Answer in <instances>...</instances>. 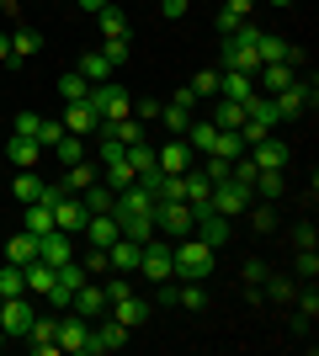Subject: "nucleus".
<instances>
[{
    "mask_svg": "<svg viewBox=\"0 0 319 356\" xmlns=\"http://www.w3.org/2000/svg\"><path fill=\"white\" fill-rule=\"evenodd\" d=\"M272 6H293V0H272Z\"/></svg>",
    "mask_w": 319,
    "mask_h": 356,
    "instance_id": "nucleus-58",
    "label": "nucleus"
},
{
    "mask_svg": "<svg viewBox=\"0 0 319 356\" xmlns=\"http://www.w3.org/2000/svg\"><path fill=\"white\" fill-rule=\"evenodd\" d=\"M133 277H144V282H170V277H176V271H170V239H144V250H138V271Z\"/></svg>",
    "mask_w": 319,
    "mask_h": 356,
    "instance_id": "nucleus-3",
    "label": "nucleus"
},
{
    "mask_svg": "<svg viewBox=\"0 0 319 356\" xmlns=\"http://www.w3.org/2000/svg\"><path fill=\"white\" fill-rule=\"evenodd\" d=\"M298 250H314V223H298Z\"/></svg>",
    "mask_w": 319,
    "mask_h": 356,
    "instance_id": "nucleus-54",
    "label": "nucleus"
},
{
    "mask_svg": "<svg viewBox=\"0 0 319 356\" xmlns=\"http://www.w3.org/2000/svg\"><path fill=\"white\" fill-rule=\"evenodd\" d=\"M0 165H6V149H0Z\"/></svg>",
    "mask_w": 319,
    "mask_h": 356,
    "instance_id": "nucleus-59",
    "label": "nucleus"
},
{
    "mask_svg": "<svg viewBox=\"0 0 319 356\" xmlns=\"http://www.w3.org/2000/svg\"><path fill=\"white\" fill-rule=\"evenodd\" d=\"M0 346H6V335H0Z\"/></svg>",
    "mask_w": 319,
    "mask_h": 356,
    "instance_id": "nucleus-60",
    "label": "nucleus"
},
{
    "mask_svg": "<svg viewBox=\"0 0 319 356\" xmlns=\"http://www.w3.org/2000/svg\"><path fill=\"white\" fill-rule=\"evenodd\" d=\"M192 223H197V208H186V202H154V234L186 239Z\"/></svg>",
    "mask_w": 319,
    "mask_h": 356,
    "instance_id": "nucleus-4",
    "label": "nucleus"
},
{
    "mask_svg": "<svg viewBox=\"0 0 319 356\" xmlns=\"http://www.w3.org/2000/svg\"><path fill=\"white\" fill-rule=\"evenodd\" d=\"M38 261H48V266H64V261H75V234H64V229H48V234L38 239Z\"/></svg>",
    "mask_w": 319,
    "mask_h": 356,
    "instance_id": "nucleus-14",
    "label": "nucleus"
},
{
    "mask_svg": "<svg viewBox=\"0 0 319 356\" xmlns=\"http://www.w3.org/2000/svg\"><path fill=\"white\" fill-rule=\"evenodd\" d=\"M96 27H101V43H112V38H128V16L106 6V11H96Z\"/></svg>",
    "mask_w": 319,
    "mask_h": 356,
    "instance_id": "nucleus-32",
    "label": "nucleus"
},
{
    "mask_svg": "<svg viewBox=\"0 0 319 356\" xmlns=\"http://www.w3.org/2000/svg\"><path fill=\"white\" fill-rule=\"evenodd\" d=\"M213 122L240 134V128H245V102H229V96H218V112H213Z\"/></svg>",
    "mask_w": 319,
    "mask_h": 356,
    "instance_id": "nucleus-39",
    "label": "nucleus"
},
{
    "mask_svg": "<svg viewBox=\"0 0 319 356\" xmlns=\"http://www.w3.org/2000/svg\"><path fill=\"white\" fill-rule=\"evenodd\" d=\"M96 176H101V170H96V160H75L69 165V170H64V192H85V186H96Z\"/></svg>",
    "mask_w": 319,
    "mask_h": 356,
    "instance_id": "nucleus-27",
    "label": "nucleus"
},
{
    "mask_svg": "<svg viewBox=\"0 0 319 356\" xmlns=\"http://www.w3.org/2000/svg\"><path fill=\"white\" fill-rule=\"evenodd\" d=\"M22 229H27L32 239H43L48 229H54V208H48V202H27V213H22Z\"/></svg>",
    "mask_w": 319,
    "mask_h": 356,
    "instance_id": "nucleus-30",
    "label": "nucleus"
},
{
    "mask_svg": "<svg viewBox=\"0 0 319 356\" xmlns=\"http://www.w3.org/2000/svg\"><path fill=\"white\" fill-rule=\"evenodd\" d=\"M85 102H91L96 122H117V118H133V96H128L122 86H112V80H106V86H91V96H85Z\"/></svg>",
    "mask_w": 319,
    "mask_h": 356,
    "instance_id": "nucleus-2",
    "label": "nucleus"
},
{
    "mask_svg": "<svg viewBox=\"0 0 319 356\" xmlns=\"http://www.w3.org/2000/svg\"><path fill=\"white\" fill-rule=\"evenodd\" d=\"M0 6H6V0H0Z\"/></svg>",
    "mask_w": 319,
    "mask_h": 356,
    "instance_id": "nucleus-61",
    "label": "nucleus"
},
{
    "mask_svg": "<svg viewBox=\"0 0 319 356\" xmlns=\"http://www.w3.org/2000/svg\"><path fill=\"white\" fill-rule=\"evenodd\" d=\"M282 186H288V181H282V170H256V181H250V192H256L261 202H277V197H282Z\"/></svg>",
    "mask_w": 319,
    "mask_h": 356,
    "instance_id": "nucleus-33",
    "label": "nucleus"
},
{
    "mask_svg": "<svg viewBox=\"0 0 319 356\" xmlns=\"http://www.w3.org/2000/svg\"><path fill=\"white\" fill-rule=\"evenodd\" d=\"M22 341H27V351L54 356V351H59V314H38V319L27 325V335H22Z\"/></svg>",
    "mask_w": 319,
    "mask_h": 356,
    "instance_id": "nucleus-9",
    "label": "nucleus"
},
{
    "mask_svg": "<svg viewBox=\"0 0 319 356\" xmlns=\"http://www.w3.org/2000/svg\"><path fill=\"white\" fill-rule=\"evenodd\" d=\"M293 80H298V64H261V70H256V90H266V96L288 90Z\"/></svg>",
    "mask_w": 319,
    "mask_h": 356,
    "instance_id": "nucleus-21",
    "label": "nucleus"
},
{
    "mask_svg": "<svg viewBox=\"0 0 319 356\" xmlns=\"http://www.w3.org/2000/svg\"><path fill=\"white\" fill-rule=\"evenodd\" d=\"M181 197H186V208H208V197H213V181L202 176L197 165H192V170L181 176Z\"/></svg>",
    "mask_w": 319,
    "mask_h": 356,
    "instance_id": "nucleus-24",
    "label": "nucleus"
},
{
    "mask_svg": "<svg viewBox=\"0 0 319 356\" xmlns=\"http://www.w3.org/2000/svg\"><path fill=\"white\" fill-rule=\"evenodd\" d=\"M101 134L117 138V144L128 149V144H138V138H144V128H138V118H117V122H101Z\"/></svg>",
    "mask_w": 319,
    "mask_h": 356,
    "instance_id": "nucleus-37",
    "label": "nucleus"
},
{
    "mask_svg": "<svg viewBox=\"0 0 319 356\" xmlns=\"http://www.w3.org/2000/svg\"><path fill=\"white\" fill-rule=\"evenodd\" d=\"M298 277H304V282H314V277H319V255L314 250H298Z\"/></svg>",
    "mask_w": 319,
    "mask_h": 356,
    "instance_id": "nucleus-48",
    "label": "nucleus"
},
{
    "mask_svg": "<svg viewBox=\"0 0 319 356\" xmlns=\"http://www.w3.org/2000/svg\"><path fill=\"white\" fill-rule=\"evenodd\" d=\"M48 154H54L59 165H75V160H85V138H80V134H64L59 144L48 149Z\"/></svg>",
    "mask_w": 319,
    "mask_h": 356,
    "instance_id": "nucleus-40",
    "label": "nucleus"
},
{
    "mask_svg": "<svg viewBox=\"0 0 319 356\" xmlns=\"http://www.w3.org/2000/svg\"><path fill=\"white\" fill-rule=\"evenodd\" d=\"M192 11V0H160V16H165V22H176V16H186Z\"/></svg>",
    "mask_w": 319,
    "mask_h": 356,
    "instance_id": "nucleus-49",
    "label": "nucleus"
},
{
    "mask_svg": "<svg viewBox=\"0 0 319 356\" xmlns=\"http://www.w3.org/2000/svg\"><path fill=\"white\" fill-rule=\"evenodd\" d=\"M192 234L202 239V245H213V250H224L229 245V218L218 208H197V223H192Z\"/></svg>",
    "mask_w": 319,
    "mask_h": 356,
    "instance_id": "nucleus-12",
    "label": "nucleus"
},
{
    "mask_svg": "<svg viewBox=\"0 0 319 356\" xmlns=\"http://www.w3.org/2000/svg\"><path fill=\"white\" fill-rule=\"evenodd\" d=\"M160 118H165V128H170V134L181 138V134H186V122H192V106H181V102H170V106H160Z\"/></svg>",
    "mask_w": 319,
    "mask_h": 356,
    "instance_id": "nucleus-44",
    "label": "nucleus"
},
{
    "mask_svg": "<svg viewBox=\"0 0 319 356\" xmlns=\"http://www.w3.org/2000/svg\"><path fill=\"white\" fill-rule=\"evenodd\" d=\"M112 70H117V64L106 59L101 48H91V54H85V59H80V74H85V80H91V86H106V80H112Z\"/></svg>",
    "mask_w": 319,
    "mask_h": 356,
    "instance_id": "nucleus-29",
    "label": "nucleus"
},
{
    "mask_svg": "<svg viewBox=\"0 0 319 356\" xmlns=\"http://www.w3.org/2000/svg\"><path fill=\"white\" fill-rule=\"evenodd\" d=\"M101 54H106L112 64H122V59H128V38H112V43H101Z\"/></svg>",
    "mask_w": 319,
    "mask_h": 356,
    "instance_id": "nucleus-50",
    "label": "nucleus"
},
{
    "mask_svg": "<svg viewBox=\"0 0 319 356\" xmlns=\"http://www.w3.org/2000/svg\"><path fill=\"white\" fill-rule=\"evenodd\" d=\"M149 118H160V102H154V96H144V102H138V122H149Z\"/></svg>",
    "mask_w": 319,
    "mask_h": 356,
    "instance_id": "nucleus-53",
    "label": "nucleus"
},
{
    "mask_svg": "<svg viewBox=\"0 0 319 356\" xmlns=\"http://www.w3.org/2000/svg\"><path fill=\"white\" fill-rule=\"evenodd\" d=\"M266 293H272V303H288V298H293V282H272V277H266Z\"/></svg>",
    "mask_w": 319,
    "mask_h": 356,
    "instance_id": "nucleus-52",
    "label": "nucleus"
},
{
    "mask_svg": "<svg viewBox=\"0 0 319 356\" xmlns=\"http://www.w3.org/2000/svg\"><path fill=\"white\" fill-rule=\"evenodd\" d=\"M32 319H38V309L27 303V293L22 298H0V335H6V341H22Z\"/></svg>",
    "mask_w": 319,
    "mask_h": 356,
    "instance_id": "nucleus-5",
    "label": "nucleus"
},
{
    "mask_svg": "<svg viewBox=\"0 0 319 356\" xmlns=\"http://www.w3.org/2000/svg\"><path fill=\"white\" fill-rule=\"evenodd\" d=\"M186 86L197 90V102H202V96H218V70H197L192 80H186Z\"/></svg>",
    "mask_w": 319,
    "mask_h": 356,
    "instance_id": "nucleus-45",
    "label": "nucleus"
},
{
    "mask_svg": "<svg viewBox=\"0 0 319 356\" xmlns=\"http://www.w3.org/2000/svg\"><path fill=\"white\" fill-rule=\"evenodd\" d=\"M176 309H186V314L208 309V287L202 282H176Z\"/></svg>",
    "mask_w": 319,
    "mask_h": 356,
    "instance_id": "nucleus-36",
    "label": "nucleus"
},
{
    "mask_svg": "<svg viewBox=\"0 0 319 356\" xmlns=\"http://www.w3.org/2000/svg\"><path fill=\"white\" fill-rule=\"evenodd\" d=\"M38 128H43L38 112H16V118H11V134H22V138H38Z\"/></svg>",
    "mask_w": 319,
    "mask_h": 356,
    "instance_id": "nucleus-46",
    "label": "nucleus"
},
{
    "mask_svg": "<svg viewBox=\"0 0 319 356\" xmlns=\"http://www.w3.org/2000/svg\"><path fill=\"white\" fill-rule=\"evenodd\" d=\"M272 102H277V118H282V122L304 118V106H314V80H293L288 90H277Z\"/></svg>",
    "mask_w": 319,
    "mask_h": 356,
    "instance_id": "nucleus-7",
    "label": "nucleus"
},
{
    "mask_svg": "<svg viewBox=\"0 0 319 356\" xmlns=\"http://www.w3.org/2000/svg\"><path fill=\"white\" fill-rule=\"evenodd\" d=\"M128 165H133V176L138 181H149V176H160V160H154V144H128Z\"/></svg>",
    "mask_w": 319,
    "mask_h": 356,
    "instance_id": "nucleus-26",
    "label": "nucleus"
},
{
    "mask_svg": "<svg viewBox=\"0 0 319 356\" xmlns=\"http://www.w3.org/2000/svg\"><path fill=\"white\" fill-rule=\"evenodd\" d=\"M245 154H250V160H256V170H288V160H293V149L282 144V138H256V144L245 149Z\"/></svg>",
    "mask_w": 319,
    "mask_h": 356,
    "instance_id": "nucleus-11",
    "label": "nucleus"
},
{
    "mask_svg": "<svg viewBox=\"0 0 319 356\" xmlns=\"http://www.w3.org/2000/svg\"><path fill=\"white\" fill-rule=\"evenodd\" d=\"M22 293H27V277H22V266L0 261V298H22Z\"/></svg>",
    "mask_w": 319,
    "mask_h": 356,
    "instance_id": "nucleus-41",
    "label": "nucleus"
},
{
    "mask_svg": "<svg viewBox=\"0 0 319 356\" xmlns=\"http://www.w3.org/2000/svg\"><path fill=\"white\" fill-rule=\"evenodd\" d=\"M245 213H250V229H256V234H272V229H277V208H272V202H261V197H256Z\"/></svg>",
    "mask_w": 319,
    "mask_h": 356,
    "instance_id": "nucleus-42",
    "label": "nucleus"
},
{
    "mask_svg": "<svg viewBox=\"0 0 319 356\" xmlns=\"http://www.w3.org/2000/svg\"><path fill=\"white\" fill-rule=\"evenodd\" d=\"M138 250H144L138 239L117 234L112 245H106V266H112V271H122V277H133V271H138Z\"/></svg>",
    "mask_w": 319,
    "mask_h": 356,
    "instance_id": "nucleus-16",
    "label": "nucleus"
},
{
    "mask_svg": "<svg viewBox=\"0 0 319 356\" xmlns=\"http://www.w3.org/2000/svg\"><path fill=\"white\" fill-rule=\"evenodd\" d=\"M6 261L11 266H27V261H38V239L22 229V234H11V245H6Z\"/></svg>",
    "mask_w": 319,
    "mask_h": 356,
    "instance_id": "nucleus-34",
    "label": "nucleus"
},
{
    "mask_svg": "<svg viewBox=\"0 0 319 356\" xmlns=\"http://www.w3.org/2000/svg\"><path fill=\"white\" fill-rule=\"evenodd\" d=\"M54 271H59V266H48V261H27V266H22V277H27V298H48Z\"/></svg>",
    "mask_w": 319,
    "mask_h": 356,
    "instance_id": "nucleus-25",
    "label": "nucleus"
},
{
    "mask_svg": "<svg viewBox=\"0 0 319 356\" xmlns=\"http://www.w3.org/2000/svg\"><path fill=\"white\" fill-rule=\"evenodd\" d=\"M59 351L91 356V319H80V314L64 309V314H59Z\"/></svg>",
    "mask_w": 319,
    "mask_h": 356,
    "instance_id": "nucleus-10",
    "label": "nucleus"
},
{
    "mask_svg": "<svg viewBox=\"0 0 319 356\" xmlns=\"http://www.w3.org/2000/svg\"><path fill=\"white\" fill-rule=\"evenodd\" d=\"M59 96H64V102H85V96H91V80H85L80 70H69L59 80Z\"/></svg>",
    "mask_w": 319,
    "mask_h": 356,
    "instance_id": "nucleus-43",
    "label": "nucleus"
},
{
    "mask_svg": "<svg viewBox=\"0 0 319 356\" xmlns=\"http://www.w3.org/2000/svg\"><path fill=\"white\" fill-rule=\"evenodd\" d=\"M154 160H160V170H165V176H186V170L197 165V154H192V144H186V138H170V144L154 149Z\"/></svg>",
    "mask_w": 319,
    "mask_h": 356,
    "instance_id": "nucleus-13",
    "label": "nucleus"
},
{
    "mask_svg": "<svg viewBox=\"0 0 319 356\" xmlns=\"http://www.w3.org/2000/svg\"><path fill=\"white\" fill-rule=\"evenodd\" d=\"M224 11H234V16H250V11H256V0H224Z\"/></svg>",
    "mask_w": 319,
    "mask_h": 356,
    "instance_id": "nucleus-55",
    "label": "nucleus"
},
{
    "mask_svg": "<svg viewBox=\"0 0 319 356\" xmlns=\"http://www.w3.org/2000/svg\"><path fill=\"white\" fill-rule=\"evenodd\" d=\"M85 271H91V277H106V271H112V266H106V250H91V255H85Z\"/></svg>",
    "mask_w": 319,
    "mask_h": 356,
    "instance_id": "nucleus-51",
    "label": "nucleus"
},
{
    "mask_svg": "<svg viewBox=\"0 0 319 356\" xmlns=\"http://www.w3.org/2000/svg\"><path fill=\"white\" fill-rule=\"evenodd\" d=\"M250 202H256V192H250V186H240V181H229V176H224V181H213V197H208V208H218L224 218L245 213Z\"/></svg>",
    "mask_w": 319,
    "mask_h": 356,
    "instance_id": "nucleus-6",
    "label": "nucleus"
},
{
    "mask_svg": "<svg viewBox=\"0 0 319 356\" xmlns=\"http://www.w3.org/2000/svg\"><path fill=\"white\" fill-rule=\"evenodd\" d=\"M80 202H85V213H112V208H117V192L96 181V186H85V192H80Z\"/></svg>",
    "mask_w": 319,
    "mask_h": 356,
    "instance_id": "nucleus-35",
    "label": "nucleus"
},
{
    "mask_svg": "<svg viewBox=\"0 0 319 356\" xmlns=\"http://www.w3.org/2000/svg\"><path fill=\"white\" fill-rule=\"evenodd\" d=\"M0 64H11V32H0Z\"/></svg>",
    "mask_w": 319,
    "mask_h": 356,
    "instance_id": "nucleus-57",
    "label": "nucleus"
},
{
    "mask_svg": "<svg viewBox=\"0 0 319 356\" xmlns=\"http://www.w3.org/2000/svg\"><path fill=\"white\" fill-rule=\"evenodd\" d=\"M218 96H229V102L256 96V74H245V70H218Z\"/></svg>",
    "mask_w": 319,
    "mask_h": 356,
    "instance_id": "nucleus-22",
    "label": "nucleus"
},
{
    "mask_svg": "<svg viewBox=\"0 0 319 356\" xmlns=\"http://www.w3.org/2000/svg\"><path fill=\"white\" fill-rule=\"evenodd\" d=\"M43 186H48V181L32 176V170H22V176L11 181V192H16V202H22V208H27V202H43Z\"/></svg>",
    "mask_w": 319,
    "mask_h": 356,
    "instance_id": "nucleus-31",
    "label": "nucleus"
},
{
    "mask_svg": "<svg viewBox=\"0 0 319 356\" xmlns=\"http://www.w3.org/2000/svg\"><path fill=\"white\" fill-rule=\"evenodd\" d=\"M0 149H6V160H11L16 170H32V165L43 160V144H38V138H22V134H11Z\"/></svg>",
    "mask_w": 319,
    "mask_h": 356,
    "instance_id": "nucleus-20",
    "label": "nucleus"
},
{
    "mask_svg": "<svg viewBox=\"0 0 319 356\" xmlns=\"http://www.w3.org/2000/svg\"><path fill=\"white\" fill-rule=\"evenodd\" d=\"M59 138H64V122H59V118H43V128H38V144H43V154L59 144Z\"/></svg>",
    "mask_w": 319,
    "mask_h": 356,
    "instance_id": "nucleus-47",
    "label": "nucleus"
},
{
    "mask_svg": "<svg viewBox=\"0 0 319 356\" xmlns=\"http://www.w3.org/2000/svg\"><path fill=\"white\" fill-rule=\"evenodd\" d=\"M80 234L91 239V250H106V245L117 239V218H112V213H91V218H85V229H80Z\"/></svg>",
    "mask_w": 319,
    "mask_h": 356,
    "instance_id": "nucleus-23",
    "label": "nucleus"
},
{
    "mask_svg": "<svg viewBox=\"0 0 319 356\" xmlns=\"http://www.w3.org/2000/svg\"><path fill=\"white\" fill-rule=\"evenodd\" d=\"M64 134H80V138H91L101 122H96V112H91V102H64Z\"/></svg>",
    "mask_w": 319,
    "mask_h": 356,
    "instance_id": "nucleus-19",
    "label": "nucleus"
},
{
    "mask_svg": "<svg viewBox=\"0 0 319 356\" xmlns=\"http://www.w3.org/2000/svg\"><path fill=\"white\" fill-rule=\"evenodd\" d=\"M186 144H192V154H202V160H213V154H218V138H224V128H218V122H186Z\"/></svg>",
    "mask_w": 319,
    "mask_h": 356,
    "instance_id": "nucleus-15",
    "label": "nucleus"
},
{
    "mask_svg": "<svg viewBox=\"0 0 319 356\" xmlns=\"http://www.w3.org/2000/svg\"><path fill=\"white\" fill-rule=\"evenodd\" d=\"M69 314H80V319H91V325H96V319L106 314V287L96 282V277H85V282L75 287V298H69Z\"/></svg>",
    "mask_w": 319,
    "mask_h": 356,
    "instance_id": "nucleus-8",
    "label": "nucleus"
},
{
    "mask_svg": "<svg viewBox=\"0 0 319 356\" xmlns=\"http://www.w3.org/2000/svg\"><path fill=\"white\" fill-rule=\"evenodd\" d=\"M75 6H80V11H91V16H96V11H106L112 0H75Z\"/></svg>",
    "mask_w": 319,
    "mask_h": 356,
    "instance_id": "nucleus-56",
    "label": "nucleus"
},
{
    "mask_svg": "<svg viewBox=\"0 0 319 356\" xmlns=\"http://www.w3.org/2000/svg\"><path fill=\"white\" fill-rule=\"evenodd\" d=\"M106 314H112L117 325L138 330L144 319H149V303H144V298H133V293H122V298H112V303H106Z\"/></svg>",
    "mask_w": 319,
    "mask_h": 356,
    "instance_id": "nucleus-18",
    "label": "nucleus"
},
{
    "mask_svg": "<svg viewBox=\"0 0 319 356\" xmlns=\"http://www.w3.org/2000/svg\"><path fill=\"white\" fill-rule=\"evenodd\" d=\"M101 170H106V186H112V192H122V186H133V165H128V149H122V154H117V160H112V165H101Z\"/></svg>",
    "mask_w": 319,
    "mask_h": 356,
    "instance_id": "nucleus-38",
    "label": "nucleus"
},
{
    "mask_svg": "<svg viewBox=\"0 0 319 356\" xmlns=\"http://www.w3.org/2000/svg\"><path fill=\"white\" fill-rule=\"evenodd\" d=\"M32 54H43V32H32V27H16V32H11V64L32 59Z\"/></svg>",
    "mask_w": 319,
    "mask_h": 356,
    "instance_id": "nucleus-28",
    "label": "nucleus"
},
{
    "mask_svg": "<svg viewBox=\"0 0 319 356\" xmlns=\"http://www.w3.org/2000/svg\"><path fill=\"white\" fill-rule=\"evenodd\" d=\"M224 70H245V74H256V70H261L256 43H245V38H224Z\"/></svg>",
    "mask_w": 319,
    "mask_h": 356,
    "instance_id": "nucleus-17",
    "label": "nucleus"
},
{
    "mask_svg": "<svg viewBox=\"0 0 319 356\" xmlns=\"http://www.w3.org/2000/svg\"><path fill=\"white\" fill-rule=\"evenodd\" d=\"M213 266H218V250H213V245H202L197 234L170 239V271H176V282H208Z\"/></svg>",
    "mask_w": 319,
    "mask_h": 356,
    "instance_id": "nucleus-1",
    "label": "nucleus"
}]
</instances>
